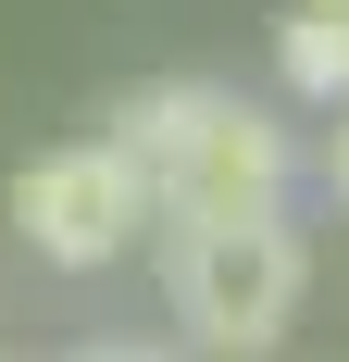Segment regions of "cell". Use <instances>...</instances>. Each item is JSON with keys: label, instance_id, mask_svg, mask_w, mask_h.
I'll return each instance as SVG.
<instances>
[{"label": "cell", "instance_id": "3", "mask_svg": "<svg viewBox=\"0 0 349 362\" xmlns=\"http://www.w3.org/2000/svg\"><path fill=\"white\" fill-rule=\"evenodd\" d=\"M13 238H25L50 275H100V262H125L138 238H162V225H150L138 163H125L112 125H100V138H63V150H37L25 175H13Z\"/></svg>", "mask_w": 349, "mask_h": 362}, {"label": "cell", "instance_id": "5", "mask_svg": "<svg viewBox=\"0 0 349 362\" xmlns=\"http://www.w3.org/2000/svg\"><path fill=\"white\" fill-rule=\"evenodd\" d=\"M324 187H337V213H349V100L324 112Z\"/></svg>", "mask_w": 349, "mask_h": 362}, {"label": "cell", "instance_id": "1", "mask_svg": "<svg viewBox=\"0 0 349 362\" xmlns=\"http://www.w3.org/2000/svg\"><path fill=\"white\" fill-rule=\"evenodd\" d=\"M112 150L138 163L150 187V225H262L287 213V187H300V125L287 100H249L225 75H162L138 100L112 112Z\"/></svg>", "mask_w": 349, "mask_h": 362}, {"label": "cell", "instance_id": "4", "mask_svg": "<svg viewBox=\"0 0 349 362\" xmlns=\"http://www.w3.org/2000/svg\"><path fill=\"white\" fill-rule=\"evenodd\" d=\"M275 88L300 112H337L349 100V13H337V0H300V13L275 25Z\"/></svg>", "mask_w": 349, "mask_h": 362}, {"label": "cell", "instance_id": "6", "mask_svg": "<svg viewBox=\"0 0 349 362\" xmlns=\"http://www.w3.org/2000/svg\"><path fill=\"white\" fill-rule=\"evenodd\" d=\"M75 362H187V350H138V337H100V350H75Z\"/></svg>", "mask_w": 349, "mask_h": 362}, {"label": "cell", "instance_id": "2", "mask_svg": "<svg viewBox=\"0 0 349 362\" xmlns=\"http://www.w3.org/2000/svg\"><path fill=\"white\" fill-rule=\"evenodd\" d=\"M162 300L187 325V362H275L300 300H312V250L300 225L262 213V225H174L162 238Z\"/></svg>", "mask_w": 349, "mask_h": 362}, {"label": "cell", "instance_id": "7", "mask_svg": "<svg viewBox=\"0 0 349 362\" xmlns=\"http://www.w3.org/2000/svg\"><path fill=\"white\" fill-rule=\"evenodd\" d=\"M337 13H349V0H337Z\"/></svg>", "mask_w": 349, "mask_h": 362}]
</instances>
